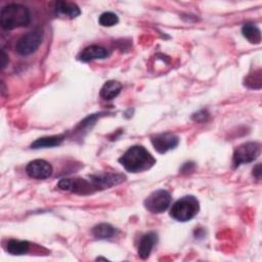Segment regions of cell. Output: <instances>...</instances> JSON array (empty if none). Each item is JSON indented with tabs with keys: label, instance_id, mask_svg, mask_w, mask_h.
Instances as JSON below:
<instances>
[{
	"label": "cell",
	"instance_id": "cell-15",
	"mask_svg": "<svg viewBox=\"0 0 262 262\" xmlns=\"http://www.w3.org/2000/svg\"><path fill=\"white\" fill-rule=\"evenodd\" d=\"M92 234L98 239H108L117 234V229L107 223H100L92 228Z\"/></svg>",
	"mask_w": 262,
	"mask_h": 262
},
{
	"label": "cell",
	"instance_id": "cell-16",
	"mask_svg": "<svg viewBox=\"0 0 262 262\" xmlns=\"http://www.w3.org/2000/svg\"><path fill=\"white\" fill-rule=\"evenodd\" d=\"M242 34L252 44H259L261 42V31L254 24H245L242 28Z\"/></svg>",
	"mask_w": 262,
	"mask_h": 262
},
{
	"label": "cell",
	"instance_id": "cell-20",
	"mask_svg": "<svg viewBox=\"0 0 262 262\" xmlns=\"http://www.w3.org/2000/svg\"><path fill=\"white\" fill-rule=\"evenodd\" d=\"M101 116V114H92L89 115L88 117H86L83 121L80 122V124L77 126L78 130H82V129H86L91 127L92 125H94V123L96 122V120Z\"/></svg>",
	"mask_w": 262,
	"mask_h": 262
},
{
	"label": "cell",
	"instance_id": "cell-21",
	"mask_svg": "<svg viewBox=\"0 0 262 262\" xmlns=\"http://www.w3.org/2000/svg\"><path fill=\"white\" fill-rule=\"evenodd\" d=\"M209 118V113L205 110H202L195 114L192 115V120L195 121V122H199V123H203V122H206Z\"/></svg>",
	"mask_w": 262,
	"mask_h": 262
},
{
	"label": "cell",
	"instance_id": "cell-8",
	"mask_svg": "<svg viewBox=\"0 0 262 262\" xmlns=\"http://www.w3.org/2000/svg\"><path fill=\"white\" fill-rule=\"evenodd\" d=\"M89 179L91 180L96 191L99 189H105L114 185H118L122 183L126 179V177L120 173H101L91 175Z\"/></svg>",
	"mask_w": 262,
	"mask_h": 262
},
{
	"label": "cell",
	"instance_id": "cell-19",
	"mask_svg": "<svg viewBox=\"0 0 262 262\" xmlns=\"http://www.w3.org/2000/svg\"><path fill=\"white\" fill-rule=\"evenodd\" d=\"M245 85L248 88L260 89L261 88V71L258 70L254 74L249 75L245 80Z\"/></svg>",
	"mask_w": 262,
	"mask_h": 262
},
{
	"label": "cell",
	"instance_id": "cell-4",
	"mask_svg": "<svg viewBox=\"0 0 262 262\" xmlns=\"http://www.w3.org/2000/svg\"><path fill=\"white\" fill-rule=\"evenodd\" d=\"M261 154V145L258 142L250 141L238 145L232 156L233 168H237L243 164L254 162Z\"/></svg>",
	"mask_w": 262,
	"mask_h": 262
},
{
	"label": "cell",
	"instance_id": "cell-23",
	"mask_svg": "<svg viewBox=\"0 0 262 262\" xmlns=\"http://www.w3.org/2000/svg\"><path fill=\"white\" fill-rule=\"evenodd\" d=\"M253 176L256 177L257 179H260V177H261V165L260 164H258V165H256L254 167V169H253Z\"/></svg>",
	"mask_w": 262,
	"mask_h": 262
},
{
	"label": "cell",
	"instance_id": "cell-9",
	"mask_svg": "<svg viewBox=\"0 0 262 262\" xmlns=\"http://www.w3.org/2000/svg\"><path fill=\"white\" fill-rule=\"evenodd\" d=\"M27 174L34 179H46L52 174V166L45 160L31 161L26 167Z\"/></svg>",
	"mask_w": 262,
	"mask_h": 262
},
{
	"label": "cell",
	"instance_id": "cell-17",
	"mask_svg": "<svg viewBox=\"0 0 262 262\" xmlns=\"http://www.w3.org/2000/svg\"><path fill=\"white\" fill-rule=\"evenodd\" d=\"M30 249V244L27 241H19V239H9L6 245V251L10 255H24L28 253Z\"/></svg>",
	"mask_w": 262,
	"mask_h": 262
},
{
	"label": "cell",
	"instance_id": "cell-7",
	"mask_svg": "<svg viewBox=\"0 0 262 262\" xmlns=\"http://www.w3.org/2000/svg\"><path fill=\"white\" fill-rule=\"evenodd\" d=\"M150 142L158 152L165 154L178 145L179 137L172 132H164L152 135L150 137Z\"/></svg>",
	"mask_w": 262,
	"mask_h": 262
},
{
	"label": "cell",
	"instance_id": "cell-24",
	"mask_svg": "<svg viewBox=\"0 0 262 262\" xmlns=\"http://www.w3.org/2000/svg\"><path fill=\"white\" fill-rule=\"evenodd\" d=\"M7 62H8L7 55H6V53L4 52V50L2 49V50H1V69H4V68L6 67Z\"/></svg>",
	"mask_w": 262,
	"mask_h": 262
},
{
	"label": "cell",
	"instance_id": "cell-2",
	"mask_svg": "<svg viewBox=\"0 0 262 262\" xmlns=\"http://www.w3.org/2000/svg\"><path fill=\"white\" fill-rule=\"evenodd\" d=\"M30 11L28 7L11 3L4 6L0 12V24L4 30H13L27 27L30 24Z\"/></svg>",
	"mask_w": 262,
	"mask_h": 262
},
{
	"label": "cell",
	"instance_id": "cell-12",
	"mask_svg": "<svg viewBox=\"0 0 262 262\" xmlns=\"http://www.w3.org/2000/svg\"><path fill=\"white\" fill-rule=\"evenodd\" d=\"M55 12L62 17L68 18H76L81 14V10L79 6L72 2L67 1H57L55 3Z\"/></svg>",
	"mask_w": 262,
	"mask_h": 262
},
{
	"label": "cell",
	"instance_id": "cell-5",
	"mask_svg": "<svg viewBox=\"0 0 262 262\" xmlns=\"http://www.w3.org/2000/svg\"><path fill=\"white\" fill-rule=\"evenodd\" d=\"M171 194L166 189H158L152 191L143 202L145 209L152 214L165 212L171 204Z\"/></svg>",
	"mask_w": 262,
	"mask_h": 262
},
{
	"label": "cell",
	"instance_id": "cell-6",
	"mask_svg": "<svg viewBox=\"0 0 262 262\" xmlns=\"http://www.w3.org/2000/svg\"><path fill=\"white\" fill-rule=\"evenodd\" d=\"M43 41V33L41 30L31 31L21 36L15 44V50L20 55H30L34 53Z\"/></svg>",
	"mask_w": 262,
	"mask_h": 262
},
{
	"label": "cell",
	"instance_id": "cell-3",
	"mask_svg": "<svg viewBox=\"0 0 262 262\" xmlns=\"http://www.w3.org/2000/svg\"><path fill=\"white\" fill-rule=\"evenodd\" d=\"M200 210V203L193 195H185L176 201L171 209L170 216L180 222H185L192 219Z\"/></svg>",
	"mask_w": 262,
	"mask_h": 262
},
{
	"label": "cell",
	"instance_id": "cell-11",
	"mask_svg": "<svg viewBox=\"0 0 262 262\" xmlns=\"http://www.w3.org/2000/svg\"><path fill=\"white\" fill-rule=\"evenodd\" d=\"M157 242H158V234L156 232L149 231L143 234L140 237L139 245H138V256L141 259L148 258Z\"/></svg>",
	"mask_w": 262,
	"mask_h": 262
},
{
	"label": "cell",
	"instance_id": "cell-14",
	"mask_svg": "<svg viewBox=\"0 0 262 262\" xmlns=\"http://www.w3.org/2000/svg\"><path fill=\"white\" fill-rule=\"evenodd\" d=\"M122 90V84L115 80H110L103 84L100 89V96L105 100H112L117 97Z\"/></svg>",
	"mask_w": 262,
	"mask_h": 262
},
{
	"label": "cell",
	"instance_id": "cell-10",
	"mask_svg": "<svg viewBox=\"0 0 262 262\" xmlns=\"http://www.w3.org/2000/svg\"><path fill=\"white\" fill-rule=\"evenodd\" d=\"M110 55V51L99 45H90L85 47L78 55L77 59L82 62H88L94 59L106 58Z\"/></svg>",
	"mask_w": 262,
	"mask_h": 262
},
{
	"label": "cell",
	"instance_id": "cell-18",
	"mask_svg": "<svg viewBox=\"0 0 262 262\" xmlns=\"http://www.w3.org/2000/svg\"><path fill=\"white\" fill-rule=\"evenodd\" d=\"M98 23L102 27H113L119 23V17L116 13L106 11V12H103L100 14V16L98 18Z\"/></svg>",
	"mask_w": 262,
	"mask_h": 262
},
{
	"label": "cell",
	"instance_id": "cell-13",
	"mask_svg": "<svg viewBox=\"0 0 262 262\" xmlns=\"http://www.w3.org/2000/svg\"><path fill=\"white\" fill-rule=\"evenodd\" d=\"M64 139V135H51V136H44L41 138L36 139L32 144L31 148L38 149V148H46V147H54L58 146L62 143Z\"/></svg>",
	"mask_w": 262,
	"mask_h": 262
},
{
	"label": "cell",
	"instance_id": "cell-22",
	"mask_svg": "<svg viewBox=\"0 0 262 262\" xmlns=\"http://www.w3.org/2000/svg\"><path fill=\"white\" fill-rule=\"evenodd\" d=\"M194 169H195L194 163H192V162H187V163H184V164H183V166H182L181 169H180V172H181L182 174H189V173H192V172L194 171Z\"/></svg>",
	"mask_w": 262,
	"mask_h": 262
},
{
	"label": "cell",
	"instance_id": "cell-1",
	"mask_svg": "<svg viewBox=\"0 0 262 262\" xmlns=\"http://www.w3.org/2000/svg\"><path fill=\"white\" fill-rule=\"evenodd\" d=\"M152 155L141 145L129 147L120 158L119 163L130 173H139L150 169L156 164Z\"/></svg>",
	"mask_w": 262,
	"mask_h": 262
}]
</instances>
